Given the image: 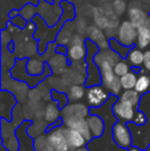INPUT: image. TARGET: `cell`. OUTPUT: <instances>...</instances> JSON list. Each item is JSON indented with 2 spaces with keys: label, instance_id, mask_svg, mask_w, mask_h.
<instances>
[{
  "label": "cell",
  "instance_id": "12",
  "mask_svg": "<svg viewBox=\"0 0 150 151\" xmlns=\"http://www.w3.org/2000/svg\"><path fill=\"white\" fill-rule=\"evenodd\" d=\"M86 56H88V48L85 43L70 44V46L67 48V57L73 63L84 60Z\"/></svg>",
  "mask_w": 150,
  "mask_h": 151
},
{
  "label": "cell",
  "instance_id": "16",
  "mask_svg": "<svg viewBox=\"0 0 150 151\" xmlns=\"http://www.w3.org/2000/svg\"><path fill=\"white\" fill-rule=\"evenodd\" d=\"M33 148H34L35 151H54L52 145H50V140H48L46 132L42 135H39L34 138Z\"/></svg>",
  "mask_w": 150,
  "mask_h": 151
},
{
  "label": "cell",
  "instance_id": "20",
  "mask_svg": "<svg viewBox=\"0 0 150 151\" xmlns=\"http://www.w3.org/2000/svg\"><path fill=\"white\" fill-rule=\"evenodd\" d=\"M27 71L31 75H39L43 72V64L36 59H31L27 65Z\"/></svg>",
  "mask_w": 150,
  "mask_h": 151
},
{
  "label": "cell",
  "instance_id": "13",
  "mask_svg": "<svg viewBox=\"0 0 150 151\" xmlns=\"http://www.w3.org/2000/svg\"><path fill=\"white\" fill-rule=\"evenodd\" d=\"M128 20L138 28L143 24L148 18V14L144 9L138 7V6H131L128 10Z\"/></svg>",
  "mask_w": 150,
  "mask_h": 151
},
{
  "label": "cell",
  "instance_id": "19",
  "mask_svg": "<svg viewBox=\"0 0 150 151\" xmlns=\"http://www.w3.org/2000/svg\"><path fill=\"white\" fill-rule=\"evenodd\" d=\"M61 118V109L57 108L55 105H48L45 110V119L50 121V123H54Z\"/></svg>",
  "mask_w": 150,
  "mask_h": 151
},
{
  "label": "cell",
  "instance_id": "22",
  "mask_svg": "<svg viewBox=\"0 0 150 151\" xmlns=\"http://www.w3.org/2000/svg\"><path fill=\"white\" fill-rule=\"evenodd\" d=\"M131 71V65L128 61H124L123 59H121L120 61H118L114 66V73L118 76L121 77L124 74H126L128 72Z\"/></svg>",
  "mask_w": 150,
  "mask_h": 151
},
{
  "label": "cell",
  "instance_id": "31",
  "mask_svg": "<svg viewBox=\"0 0 150 151\" xmlns=\"http://www.w3.org/2000/svg\"><path fill=\"white\" fill-rule=\"evenodd\" d=\"M146 151H150V144H149V145H148V147L146 148Z\"/></svg>",
  "mask_w": 150,
  "mask_h": 151
},
{
  "label": "cell",
  "instance_id": "7",
  "mask_svg": "<svg viewBox=\"0 0 150 151\" xmlns=\"http://www.w3.org/2000/svg\"><path fill=\"white\" fill-rule=\"evenodd\" d=\"M63 124H64L65 127H71V129H74L77 132H79V133L84 137V139L88 141V143L92 139H94L93 136H92V134H90L86 117H82V116H75V117L64 118V119H63Z\"/></svg>",
  "mask_w": 150,
  "mask_h": 151
},
{
  "label": "cell",
  "instance_id": "27",
  "mask_svg": "<svg viewBox=\"0 0 150 151\" xmlns=\"http://www.w3.org/2000/svg\"><path fill=\"white\" fill-rule=\"evenodd\" d=\"M18 14H19L18 10H11V12H10V14H9V18L10 19H14V17H17Z\"/></svg>",
  "mask_w": 150,
  "mask_h": 151
},
{
  "label": "cell",
  "instance_id": "5",
  "mask_svg": "<svg viewBox=\"0 0 150 151\" xmlns=\"http://www.w3.org/2000/svg\"><path fill=\"white\" fill-rule=\"evenodd\" d=\"M112 138L113 141L118 147L128 149L133 146V137L130 129L126 127V122L118 120L112 127Z\"/></svg>",
  "mask_w": 150,
  "mask_h": 151
},
{
  "label": "cell",
  "instance_id": "1",
  "mask_svg": "<svg viewBox=\"0 0 150 151\" xmlns=\"http://www.w3.org/2000/svg\"><path fill=\"white\" fill-rule=\"evenodd\" d=\"M94 61L96 65L99 67V70H100L102 86H104L113 96L119 95L122 86L121 83H120V77H118L114 73L115 64H113L112 62L108 60L97 58L96 56L94 57Z\"/></svg>",
  "mask_w": 150,
  "mask_h": 151
},
{
  "label": "cell",
  "instance_id": "14",
  "mask_svg": "<svg viewBox=\"0 0 150 151\" xmlns=\"http://www.w3.org/2000/svg\"><path fill=\"white\" fill-rule=\"evenodd\" d=\"M126 61L132 67H141L144 62V52L138 46H133L126 57Z\"/></svg>",
  "mask_w": 150,
  "mask_h": 151
},
{
  "label": "cell",
  "instance_id": "8",
  "mask_svg": "<svg viewBox=\"0 0 150 151\" xmlns=\"http://www.w3.org/2000/svg\"><path fill=\"white\" fill-rule=\"evenodd\" d=\"M63 131L65 134V138L67 140V143L69 146V150L70 151H75L76 149H78L79 147L82 146H85L88 141L84 139V137L77 132L74 129H71V127H65L63 124Z\"/></svg>",
  "mask_w": 150,
  "mask_h": 151
},
{
  "label": "cell",
  "instance_id": "2",
  "mask_svg": "<svg viewBox=\"0 0 150 151\" xmlns=\"http://www.w3.org/2000/svg\"><path fill=\"white\" fill-rule=\"evenodd\" d=\"M112 113L118 120L123 122H135L140 110L138 109V106L118 98L117 101L112 105Z\"/></svg>",
  "mask_w": 150,
  "mask_h": 151
},
{
  "label": "cell",
  "instance_id": "23",
  "mask_svg": "<svg viewBox=\"0 0 150 151\" xmlns=\"http://www.w3.org/2000/svg\"><path fill=\"white\" fill-rule=\"evenodd\" d=\"M11 23L14 25L16 27H19V28H25L27 26V22L26 19L23 18L22 16H17L14 17V19H10Z\"/></svg>",
  "mask_w": 150,
  "mask_h": 151
},
{
  "label": "cell",
  "instance_id": "30",
  "mask_svg": "<svg viewBox=\"0 0 150 151\" xmlns=\"http://www.w3.org/2000/svg\"><path fill=\"white\" fill-rule=\"evenodd\" d=\"M27 28L29 29V30H33L34 29V24H32V23H29V24H27Z\"/></svg>",
  "mask_w": 150,
  "mask_h": 151
},
{
  "label": "cell",
  "instance_id": "21",
  "mask_svg": "<svg viewBox=\"0 0 150 151\" xmlns=\"http://www.w3.org/2000/svg\"><path fill=\"white\" fill-rule=\"evenodd\" d=\"M86 93V88L82 86H72L69 90V99L71 101H76V100H80L83 98V96Z\"/></svg>",
  "mask_w": 150,
  "mask_h": 151
},
{
  "label": "cell",
  "instance_id": "11",
  "mask_svg": "<svg viewBox=\"0 0 150 151\" xmlns=\"http://www.w3.org/2000/svg\"><path fill=\"white\" fill-rule=\"evenodd\" d=\"M90 134L93 138H101L105 132V123L102 118L95 114H88L86 116Z\"/></svg>",
  "mask_w": 150,
  "mask_h": 151
},
{
  "label": "cell",
  "instance_id": "17",
  "mask_svg": "<svg viewBox=\"0 0 150 151\" xmlns=\"http://www.w3.org/2000/svg\"><path fill=\"white\" fill-rule=\"evenodd\" d=\"M138 75L137 72L135 71H130L126 74H124L123 76L120 77V83L124 91L126 90H134L136 86L137 80H138Z\"/></svg>",
  "mask_w": 150,
  "mask_h": 151
},
{
  "label": "cell",
  "instance_id": "6",
  "mask_svg": "<svg viewBox=\"0 0 150 151\" xmlns=\"http://www.w3.org/2000/svg\"><path fill=\"white\" fill-rule=\"evenodd\" d=\"M46 133L54 151H70L67 140L65 138L64 131H63V124L54 127Z\"/></svg>",
  "mask_w": 150,
  "mask_h": 151
},
{
  "label": "cell",
  "instance_id": "4",
  "mask_svg": "<svg viewBox=\"0 0 150 151\" xmlns=\"http://www.w3.org/2000/svg\"><path fill=\"white\" fill-rule=\"evenodd\" d=\"M138 37V28L130 20L123 21L118 26L116 39L126 46H134Z\"/></svg>",
  "mask_w": 150,
  "mask_h": 151
},
{
  "label": "cell",
  "instance_id": "15",
  "mask_svg": "<svg viewBox=\"0 0 150 151\" xmlns=\"http://www.w3.org/2000/svg\"><path fill=\"white\" fill-rule=\"evenodd\" d=\"M135 90L141 95L145 93H150V73H145L144 70H141L138 75V80H137Z\"/></svg>",
  "mask_w": 150,
  "mask_h": 151
},
{
  "label": "cell",
  "instance_id": "9",
  "mask_svg": "<svg viewBox=\"0 0 150 151\" xmlns=\"http://www.w3.org/2000/svg\"><path fill=\"white\" fill-rule=\"evenodd\" d=\"M86 34L88 36V39H90L93 42H95L100 50H106V48L110 47L109 40H107L106 35L103 32L102 28L98 27L97 25L88 26V30H86Z\"/></svg>",
  "mask_w": 150,
  "mask_h": 151
},
{
  "label": "cell",
  "instance_id": "26",
  "mask_svg": "<svg viewBox=\"0 0 150 151\" xmlns=\"http://www.w3.org/2000/svg\"><path fill=\"white\" fill-rule=\"evenodd\" d=\"M88 28V26L86 25L84 20H80L79 22L76 24V29H77L78 32H79L80 34H82V35H83V33H86Z\"/></svg>",
  "mask_w": 150,
  "mask_h": 151
},
{
  "label": "cell",
  "instance_id": "25",
  "mask_svg": "<svg viewBox=\"0 0 150 151\" xmlns=\"http://www.w3.org/2000/svg\"><path fill=\"white\" fill-rule=\"evenodd\" d=\"M81 43H85V41H83V38H82V34L80 33L73 34L69 44H81Z\"/></svg>",
  "mask_w": 150,
  "mask_h": 151
},
{
  "label": "cell",
  "instance_id": "28",
  "mask_svg": "<svg viewBox=\"0 0 150 151\" xmlns=\"http://www.w3.org/2000/svg\"><path fill=\"white\" fill-rule=\"evenodd\" d=\"M128 151H146V149L145 150H141V149H139L138 147H135V146H131L128 149H126Z\"/></svg>",
  "mask_w": 150,
  "mask_h": 151
},
{
  "label": "cell",
  "instance_id": "32",
  "mask_svg": "<svg viewBox=\"0 0 150 151\" xmlns=\"http://www.w3.org/2000/svg\"><path fill=\"white\" fill-rule=\"evenodd\" d=\"M17 151H18V150H17Z\"/></svg>",
  "mask_w": 150,
  "mask_h": 151
},
{
  "label": "cell",
  "instance_id": "18",
  "mask_svg": "<svg viewBox=\"0 0 150 151\" xmlns=\"http://www.w3.org/2000/svg\"><path fill=\"white\" fill-rule=\"evenodd\" d=\"M109 43H110V47L112 48L113 50H115V52H117V54L119 55L122 59H124V58L126 59V57H128V54L124 52H128L131 48L133 47V46L132 47H130V46L123 45V44L120 43L116 38H110V39H109Z\"/></svg>",
  "mask_w": 150,
  "mask_h": 151
},
{
  "label": "cell",
  "instance_id": "10",
  "mask_svg": "<svg viewBox=\"0 0 150 151\" xmlns=\"http://www.w3.org/2000/svg\"><path fill=\"white\" fill-rule=\"evenodd\" d=\"M136 46L141 50H146L150 47V17L138 27V37H137Z\"/></svg>",
  "mask_w": 150,
  "mask_h": 151
},
{
  "label": "cell",
  "instance_id": "29",
  "mask_svg": "<svg viewBox=\"0 0 150 151\" xmlns=\"http://www.w3.org/2000/svg\"><path fill=\"white\" fill-rule=\"evenodd\" d=\"M75 151H90L88 149V147L86 146H82V147H79L78 149H76Z\"/></svg>",
  "mask_w": 150,
  "mask_h": 151
},
{
  "label": "cell",
  "instance_id": "3",
  "mask_svg": "<svg viewBox=\"0 0 150 151\" xmlns=\"http://www.w3.org/2000/svg\"><path fill=\"white\" fill-rule=\"evenodd\" d=\"M110 91L107 90L104 86L100 84H94L86 88V102L88 107L90 108H99L103 106L110 97Z\"/></svg>",
  "mask_w": 150,
  "mask_h": 151
},
{
  "label": "cell",
  "instance_id": "24",
  "mask_svg": "<svg viewBox=\"0 0 150 151\" xmlns=\"http://www.w3.org/2000/svg\"><path fill=\"white\" fill-rule=\"evenodd\" d=\"M143 67L146 72L150 73V47L146 48L144 52V62H143Z\"/></svg>",
  "mask_w": 150,
  "mask_h": 151
}]
</instances>
